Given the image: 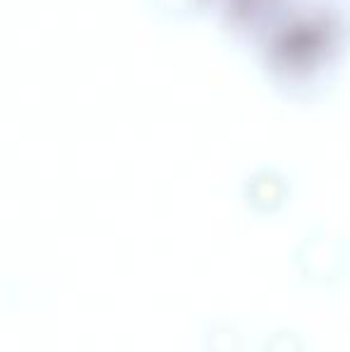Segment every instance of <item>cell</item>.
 Returning <instances> with one entry per match:
<instances>
[{"mask_svg":"<svg viewBox=\"0 0 350 352\" xmlns=\"http://www.w3.org/2000/svg\"><path fill=\"white\" fill-rule=\"evenodd\" d=\"M266 352H303V350H300L298 340L285 331V333H278V336H274V338H269Z\"/></svg>","mask_w":350,"mask_h":352,"instance_id":"obj_2","label":"cell"},{"mask_svg":"<svg viewBox=\"0 0 350 352\" xmlns=\"http://www.w3.org/2000/svg\"><path fill=\"white\" fill-rule=\"evenodd\" d=\"M209 352H240V336L230 326H219L206 333Z\"/></svg>","mask_w":350,"mask_h":352,"instance_id":"obj_1","label":"cell"}]
</instances>
